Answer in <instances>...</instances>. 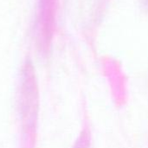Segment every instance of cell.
<instances>
[{
  "label": "cell",
  "instance_id": "obj_1",
  "mask_svg": "<svg viewBox=\"0 0 148 148\" xmlns=\"http://www.w3.org/2000/svg\"><path fill=\"white\" fill-rule=\"evenodd\" d=\"M55 0H38L36 17V36L40 49H47L52 37Z\"/></svg>",
  "mask_w": 148,
  "mask_h": 148
}]
</instances>
